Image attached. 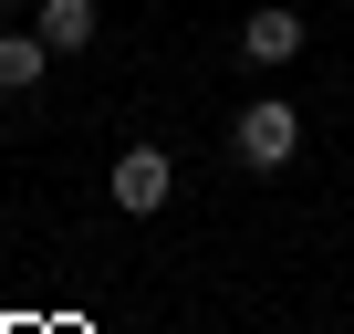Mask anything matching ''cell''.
Here are the masks:
<instances>
[{"instance_id":"cell-4","label":"cell","mask_w":354,"mask_h":334,"mask_svg":"<svg viewBox=\"0 0 354 334\" xmlns=\"http://www.w3.org/2000/svg\"><path fill=\"white\" fill-rule=\"evenodd\" d=\"M32 32H42L53 53H84V42L104 32V11H94V0H42V11H32Z\"/></svg>"},{"instance_id":"cell-5","label":"cell","mask_w":354,"mask_h":334,"mask_svg":"<svg viewBox=\"0 0 354 334\" xmlns=\"http://www.w3.org/2000/svg\"><path fill=\"white\" fill-rule=\"evenodd\" d=\"M42 73H53V42L42 32H0V94H32Z\"/></svg>"},{"instance_id":"cell-3","label":"cell","mask_w":354,"mask_h":334,"mask_svg":"<svg viewBox=\"0 0 354 334\" xmlns=\"http://www.w3.org/2000/svg\"><path fill=\"white\" fill-rule=\"evenodd\" d=\"M240 53L250 63H302V11H250L240 21Z\"/></svg>"},{"instance_id":"cell-1","label":"cell","mask_w":354,"mask_h":334,"mask_svg":"<svg viewBox=\"0 0 354 334\" xmlns=\"http://www.w3.org/2000/svg\"><path fill=\"white\" fill-rule=\"evenodd\" d=\"M230 157L250 167V178L292 167V157H302V105H292V94H261V105H240V125H230Z\"/></svg>"},{"instance_id":"cell-2","label":"cell","mask_w":354,"mask_h":334,"mask_svg":"<svg viewBox=\"0 0 354 334\" xmlns=\"http://www.w3.org/2000/svg\"><path fill=\"white\" fill-rule=\"evenodd\" d=\"M104 199H115L125 220H156V209L177 199V157H167V146H125L115 178H104Z\"/></svg>"}]
</instances>
